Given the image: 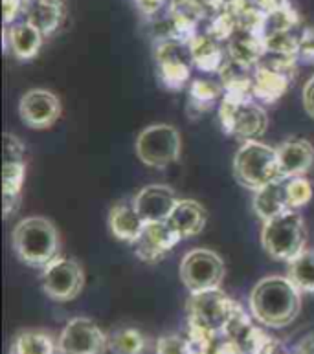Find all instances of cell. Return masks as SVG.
I'll use <instances>...</instances> for the list:
<instances>
[{
	"label": "cell",
	"instance_id": "cell-1",
	"mask_svg": "<svg viewBox=\"0 0 314 354\" xmlns=\"http://www.w3.org/2000/svg\"><path fill=\"white\" fill-rule=\"evenodd\" d=\"M248 310L261 327H288L302 312V292L287 275H266L250 290Z\"/></svg>",
	"mask_w": 314,
	"mask_h": 354
},
{
	"label": "cell",
	"instance_id": "cell-2",
	"mask_svg": "<svg viewBox=\"0 0 314 354\" xmlns=\"http://www.w3.org/2000/svg\"><path fill=\"white\" fill-rule=\"evenodd\" d=\"M11 248L21 263L44 270L59 257L61 235L55 222L48 217L33 215L17 222L11 232Z\"/></svg>",
	"mask_w": 314,
	"mask_h": 354
},
{
	"label": "cell",
	"instance_id": "cell-3",
	"mask_svg": "<svg viewBox=\"0 0 314 354\" xmlns=\"http://www.w3.org/2000/svg\"><path fill=\"white\" fill-rule=\"evenodd\" d=\"M232 167H234L235 180L252 193L272 182L283 180L277 164V149L259 140H248L241 143L234 154Z\"/></svg>",
	"mask_w": 314,
	"mask_h": 354
},
{
	"label": "cell",
	"instance_id": "cell-4",
	"mask_svg": "<svg viewBox=\"0 0 314 354\" xmlns=\"http://www.w3.org/2000/svg\"><path fill=\"white\" fill-rule=\"evenodd\" d=\"M261 246L270 259L290 263L307 248V227L304 217L290 209L263 222Z\"/></svg>",
	"mask_w": 314,
	"mask_h": 354
},
{
	"label": "cell",
	"instance_id": "cell-5",
	"mask_svg": "<svg viewBox=\"0 0 314 354\" xmlns=\"http://www.w3.org/2000/svg\"><path fill=\"white\" fill-rule=\"evenodd\" d=\"M136 156L153 169H165L181 158L182 136L169 123H153L140 131L134 142Z\"/></svg>",
	"mask_w": 314,
	"mask_h": 354
},
{
	"label": "cell",
	"instance_id": "cell-6",
	"mask_svg": "<svg viewBox=\"0 0 314 354\" xmlns=\"http://www.w3.org/2000/svg\"><path fill=\"white\" fill-rule=\"evenodd\" d=\"M219 122L223 131L230 136H235L248 142L263 136L268 127V116L265 106L252 100H230L223 97L219 103Z\"/></svg>",
	"mask_w": 314,
	"mask_h": 354
},
{
	"label": "cell",
	"instance_id": "cell-7",
	"mask_svg": "<svg viewBox=\"0 0 314 354\" xmlns=\"http://www.w3.org/2000/svg\"><path fill=\"white\" fill-rule=\"evenodd\" d=\"M178 275L190 294L217 290L223 286L226 266L215 250L193 248L181 259Z\"/></svg>",
	"mask_w": 314,
	"mask_h": 354
},
{
	"label": "cell",
	"instance_id": "cell-8",
	"mask_svg": "<svg viewBox=\"0 0 314 354\" xmlns=\"http://www.w3.org/2000/svg\"><path fill=\"white\" fill-rule=\"evenodd\" d=\"M239 303L234 301L221 288L217 290L190 294L186 301V319L208 328L210 333L223 338V333L228 322L237 310Z\"/></svg>",
	"mask_w": 314,
	"mask_h": 354
},
{
	"label": "cell",
	"instance_id": "cell-9",
	"mask_svg": "<svg viewBox=\"0 0 314 354\" xmlns=\"http://www.w3.org/2000/svg\"><path fill=\"white\" fill-rule=\"evenodd\" d=\"M155 64L158 81L167 90H182L190 86L193 59L190 46L178 39H164L155 43Z\"/></svg>",
	"mask_w": 314,
	"mask_h": 354
},
{
	"label": "cell",
	"instance_id": "cell-10",
	"mask_svg": "<svg viewBox=\"0 0 314 354\" xmlns=\"http://www.w3.org/2000/svg\"><path fill=\"white\" fill-rule=\"evenodd\" d=\"M26 178V151L19 136L4 133V160H2V212L10 218L21 202V191Z\"/></svg>",
	"mask_w": 314,
	"mask_h": 354
},
{
	"label": "cell",
	"instance_id": "cell-11",
	"mask_svg": "<svg viewBox=\"0 0 314 354\" xmlns=\"http://www.w3.org/2000/svg\"><path fill=\"white\" fill-rule=\"evenodd\" d=\"M85 286V270L80 261L61 257L41 270V288L50 299L57 303L72 301Z\"/></svg>",
	"mask_w": 314,
	"mask_h": 354
},
{
	"label": "cell",
	"instance_id": "cell-12",
	"mask_svg": "<svg viewBox=\"0 0 314 354\" xmlns=\"http://www.w3.org/2000/svg\"><path fill=\"white\" fill-rule=\"evenodd\" d=\"M107 351L109 334L91 317H72L57 336L59 354H105Z\"/></svg>",
	"mask_w": 314,
	"mask_h": 354
},
{
	"label": "cell",
	"instance_id": "cell-13",
	"mask_svg": "<svg viewBox=\"0 0 314 354\" xmlns=\"http://www.w3.org/2000/svg\"><path fill=\"white\" fill-rule=\"evenodd\" d=\"M61 100L48 88H30L19 100V116L30 129L44 131L61 118Z\"/></svg>",
	"mask_w": 314,
	"mask_h": 354
},
{
	"label": "cell",
	"instance_id": "cell-14",
	"mask_svg": "<svg viewBox=\"0 0 314 354\" xmlns=\"http://www.w3.org/2000/svg\"><path fill=\"white\" fill-rule=\"evenodd\" d=\"M178 201L181 198L169 185L149 184L134 195L133 204L145 224H149V222H167Z\"/></svg>",
	"mask_w": 314,
	"mask_h": 354
},
{
	"label": "cell",
	"instance_id": "cell-15",
	"mask_svg": "<svg viewBox=\"0 0 314 354\" xmlns=\"http://www.w3.org/2000/svg\"><path fill=\"white\" fill-rule=\"evenodd\" d=\"M181 241L182 237L169 226V222H149L134 244V254L142 263H158Z\"/></svg>",
	"mask_w": 314,
	"mask_h": 354
},
{
	"label": "cell",
	"instance_id": "cell-16",
	"mask_svg": "<svg viewBox=\"0 0 314 354\" xmlns=\"http://www.w3.org/2000/svg\"><path fill=\"white\" fill-rule=\"evenodd\" d=\"M277 164L283 180L305 176L314 165V145L305 138H287L277 147Z\"/></svg>",
	"mask_w": 314,
	"mask_h": 354
},
{
	"label": "cell",
	"instance_id": "cell-17",
	"mask_svg": "<svg viewBox=\"0 0 314 354\" xmlns=\"http://www.w3.org/2000/svg\"><path fill=\"white\" fill-rule=\"evenodd\" d=\"M2 39H4L2 41L4 43V52L11 50V53L19 61H32L39 55L46 37L39 32L37 28L32 26L30 22L21 21L11 24V26H4Z\"/></svg>",
	"mask_w": 314,
	"mask_h": 354
},
{
	"label": "cell",
	"instance_id": "cell-18",
	"mask_svg": "<svg viewBox=\"0 0 314 354\" xmlns=\"http://www.w3.org/2000/svg\"><path fill=\"white\" fill-rule=\"evenodd\" d=\"M107 226L112 237L118 239L120 243L131 244L134 246L140 235L144 233L145 222L136 212L133 201L131 202H118L109 209V217H107Z\"/></svg>",
	"mask_w": 314,
	"mask_h": 354
},
{
	"label": "cell",
	"instance_id": "cell-19",
	"mask_svg": "<svg viewBox=\"0 0 314 354\" xmlns=\"http://www.w3.org/2000/svg\"><path fill=\"white\" fill-rule=\"evenodd\" d=\"M187 46H190V53H192L193 66L204 74H219L223 64L226 63V59H228L226 44L217 41L204 30H201L187 43Z\"/></svg>",
	"mask_w": 314,
	"mask_h": 354
},
{
	"label": "cell",
	"instance_id": "cell-20",
	"mask_svg": "<svg viewBox=\"0 0 314 354\" xmlns=\"http://www.w3.org/2000/svg\"><path fill=\"white\" fill-rule=\"evenodd\" d=\"M293 75L272 68L268 64L259 63L252 70V92L254 100L261 105H274L288 90Z\"/></svg>",
	"mask_w": 314,
	"mask_h": 354
},
{
	"label": "cell",
	"instance_id": "cell-21",
	"mask_svg": "<svg viewBox=\"0 0 314 354\" xmlns=\"http://www.w3.org/2000/svg\"><path fill=\"white\" fill-rule=\"evenodd\" d=\"M226 53L234 63L254 70L265 57V37L261 33L248 30H235L232 37L226 41Z\"/></svg>",
	"mask_w": 314,
	"mask_h": 354
},
{
	"label": "cell",
	"instance_id": "cell-22",
	"mask_svg": "<svg viewBox=\"0 0 314 354\" xmlns=\"http://www.w3.org/2000/svg\"><path fill=\"white\" fill-rule=\"evenodd\" d=\"M66 15L63 0H26L22 21L35 26L44 37L57 32Z\"/></svg>",
	"mask_w": 314,
	"mask_h": 354
},
{
	"label": "cell",
	"instance_id": "cell-23",
	"mask_svg": "<svg viewBox=\"0 0 314 354\" xmlns=\"http://www.w3.org/2000/svg\"><path fill=\"white\" fill-rule=\"evenodd\" d=\"M206 221H208L206 207L201 202L192 201V198H181L171 213V217L167 218L169 226L181 235L182 241L197 237L206 226Z\"/></svg>",
	"mask_w": 314,
	"mask_h": 354
},
{
	"label": "cell",
	"instance_id": "cell-24",
	"mask_svg": "<svg viewBox=\"0 0 314 354\" xmlns=\"http://www.w3.org/2000/svg\"><path fill=\"white\" fill-rule=\"evenodd\" d=\"M252 209L261 222L270 221V218L277 217L281 213L290 212L287 193H285V180H277V182H272V184L265 185L261 189L254 191Z\"/></svg>",
	"mask_w": 314,
	"mask_h": 354
},
{
	"label": "cell",
	"instance_id": "cell-25",
	"mask_svg": "<svg viewBox=\"0 0 314 354\" xmlns=\"http://www.w3.org/2000/svg\"><path fill=\"white\" fill-rule=\"evenodd\" d=\"M223 85L212 80H193L187 86V112L190 118H198L223 100Z\"/></svg>",
	"mask_w": 314,
	"mask_h": 354
},
{
	"label": "cell",
	"instance_id": "cell-26",
	"mask_svg": "<svg viewBox=\"0 0 314 354\" xmlns=\"http://www.w3.org/2000/svg\"><path fill=\"white\" fill-rule=\"evenodd\" d=\"M11 354H59L57 338L44 328H22L11 342Z\"/></svg>",
	"mask_w": 314,
	"mask_h": 354
},
{
	"label": "cell",
	"instance_id": "cell-27",
	"mask_svg": "<svg viewBox=\"0 0 314 354\" xmlns=\"http://www.w3.org/2000/svg\"><path fill=\"white\" fill-rule=\"evenodd\" d=\"M287 277L302 294H314V248H305L287 263Z\"/></svg>",
	"mask_w": 314,
	"mask_h": 354
},
{
	"label": "cell",
	"instance_id": "cell-28",
	"mask_svg": "<svg viewBox=\"0 0 314 354\" xmlns=\"http://www.w3.org/2000/svg\"><path fill=\"white\" fill-rule=\"evenodd\" d=\"M109 351L112 354H145L147 338L140 328H116L109 334Z\"/></svg>",
	"mask_w": 314,
	"mask_h": 354
},
{
	"label": "cell",
	"instance_id": "cell-29",
	"mask_svg": "<svg viewBox=\"0 0 314 354\" xmlns=\"http://www.w3.org/2000/svg\"><path fill=\"white\" fill-rule=\"evenodd\" d=\"M299 28V13L296 11L290 0H285L279 8L268 11L265 17V28H263V37L277 32H290Z\"/></svg>",
	"mask_w": 314,
	"mask_h": 354
},
{
	"label": "cell",
	"instance_id": "cell-30",
	"mask_svg": "<svg viewBox=\"0 0 314 354\" xmlns=\"http://www.w3.org/2000/svg\"><path fill=\"white\" fill-rule=\"evenodd\" d=\"M243 347L246 349L248 354H277L281 351V345L274 336L266 333L263 327H254L250 328V333L246 334V338L243 339Z\"/></svg>",
	"mask_w": 314,
	"mask_h": 354
},
{
	"label": "cell",
	"instance_id": "cell-31",
	"mask_svg": "<svg viewBox=\"0 0 314 354\" xmlns=\"http://www.w3.org/2000/svg\"><path fill=\"white\" fill-rule=\"evenodd\" d=\"M285 193H287L288 207L298 212L299 207L309 204L313 198V184L307 176H296V178L285 180Z\"/></svg>",
	"mask_w": 314,
	"mask_h": 354
},
{
	"label": "cell",
	"instance_id": "cell-32",
	"mask_svg": "<svg viewBox=\"0 0 314 354\" xmlns=\"http://www.w3.org/2000/svg\"><path fill=\"white\" fill-rule=\"evenodd\" d=\"M155 354H192L186 334H164L156 339Z\"/></svg>",
	"mask_w": 314,
	"mask_h": 354
},
{
	"label": "cell",
	"instance_id": "cell-33",
	"mask_svg": "<svg viewBox=\"0 0 314 354\" xmlns=\"http://www.w3.org/2000/svg\"><path fill=\"white\" fill-rule=\"evenodd\" d=\"M24 6H26V0H2L4 26H11V24L19 22V17L24 15Z\"/></svg>",
	"mask_w": 314,
	"mask_h": 354
},
{
	"label": "cell",
	"instance_id": "cell-34",
	"mask_svg": "<svg viewBox=\"0 0 314 354\" xmlns=\"http://www.w3.org/2000/svg\"><path fill=\"white\" fill-rule=\"evenodd\" d=\"M299 61L314 63V28H304L299 33Z\"/></svg>",
	"mask_w": 314,
	"mask_h": 354
},
{
	"label": "cell",
	"instance_id": "cell-35",
	"mask_svg": "<svg viewBox=\"0 0 314 354\" xmlns=\"http://www.w3.org/2000/svg\"><path fill=\"white\" fill-rule=\"evenodd\" d=\"M133 2L136 4L140 13L147 17V19H153V17L160 15L171 4V0H133Z\"/></svg>",
	"mask_w": 314,
	"mask_h": 354
},
{
	"label": "cell",
	"instance_id": "cell-36",
	"mask_svg": "<svg viewBox=\"0 0 314 354\" xmlns=\"http://www.w3.org/2000/svg\"><path fill=\"white\" fill-rule=\"evenodd\" d=\"M302 101H304L305 112L314 120V74L307 80L304 90H302Z\"/></svg>",
	"mask_w": 314,
	"mask_h": 354
},
{
	"label": "cell",
	"instance_id": "cell-37",
	"mask_svg": "<svg viewBox=\"0 0 314 354\" xmlns=\"http://www.w3.org/2000/svg\"><path fill=\"white\" fill-rule=\"evenodd\" d=\"M212 354H248L246 349L237 342H232V339H223L221 344L215 345Z\"/></svg>",
	"mask_w": 314,
	"mask_h": 354
},
{
	"label": "cell",
	"instance_id": "cell-38",
	"mask_svg": "<svg viewBox=\"0 0 314 354\" xmlns=\"http://www.w3.org/2000/svg\"><path fill=\"white\" fill-rule=\"evenodd\" d=\"M293 354H314V330L309 334H305L304 338L294 345Z\"/></svg>",
	"mask_w": 314,
	"mask_h": 354
},
{
	"label": "cell",
	"instance_id": "cell-39",
	"mask_svg": "<svg viewBox=\"0 0 314 354\" xmlns=\"http://www.w3.org/2000/svg\"><path fill=\"white\" fill-rule=\"evenodd\" d=\"M254 4L259 8V10H263L265 13H268V11H274L276 8H279V6L285 2V0H252Z\"/></svg>",
	"mask_w": 314,
	"mask_h": 354
}]
</instances>
